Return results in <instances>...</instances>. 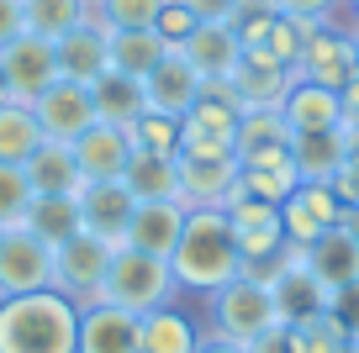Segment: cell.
Here are the masks:
<instances>
[{"instance_id": "1", "label": "cell", "mask_w": 359, "mask_h": 353, "mask_svg": "<svg viewBox=\"0 0 359 353\" xmlns=\"http://www.w3.org/2000/svg\"><path fill=\"white\" fill-rule=\"evenodd\" d=\"M243 254H238L233 221L222 206H185V227H180V243L169 254V275L180 290H196V296H212L227 279L243 275Z\"/></svg>"}, {"instance_id": "2", "label": "cell", "mask_w": 359, "mask_h": 353, "mask_svg": "<svg viewBox=\"0 0 359 353\" xmlns=\"http://www.w3.org/2000/svg\"><path fill=\"white\" fill-rule=\"evenodd\" d=\"M79 306L58 290L0 300V353H74Z\"/></svg>"}, {"instance_id": "3", "label": "cell", "mask_w": 359, "mask_h": 353, "mask_svg": "<svg viewBox=\"0 0 359 353\" xmlns=\"http://www.w3.org/2000/svg\"><path fill=\"white\" fill-rule=\"evenodd\" d=\"M212 327L217 338H233V342H254L259 332L280 327V306H275V290L259 269H243L238 279H227L222 290H212Z\"/></svg>"}, {"instance_id": "4", "label": "cell", "mask_w": 359, "mask_h": 353, "mask_svg": "<svg viewBox=\"0 0 359 353\" xmlns=\"http://www.w3.org/2000/svg\"><path fill=\"white\" fill-rule=\"evenodd\" d=\"M175 290L180 285H175V275H169V258L137 254V248H116L111 269H106V285H101V300H106V306L133 311V317H143V311L169 306Z\"/></svg>"}, {"instance_id": "5", "label": "cell", "mask_w": 359, "mask_h": 353, "mask_svg": "<svg viewBox=\"0 0 359 353\" xmlns=\"http://www.w3.org/2000/svg\"><path fill=\"white\" fill-rule=\"evenodd\" d=\"M243 106L227 85H201L196 106L180 116V153H233Z\"/></svg>"}, {"instance_id": "6", "label": "cell", "mask_w": 359, "mask_h": 353, "mask_svg": "<svg viewBox=\"0 0 359 353\" xmlns=\"http://www.w3.org/2000/svg\"><path fill=\"white\" fill-rule=\"evenodd\" d=\"M227 221H233V237H238V254H243L248 269H259L264 275L269 264H280L285 258V221H280V206H269V200H254L243 195V190H233V200H227Z\"/></svg>"}, {"instance_id": "7", "label": "cell", "mask_w": 359, "mask_h": 353, "mask_svg": "<svg viewBox=\"0 0 359 353\" xmlns=\"http://www.w3.org/2000/svg\"><path fill=\"white\" fill-rule=\"evenodd\" d=\"M111 254H116V243H106V237H95V232H74L69 243L53 248V290H58V296H69L74 306L101 300Z\"/></svg>"}, {"instance_id": "8", "label": "cell", "mask_w": 359, "mask_h": 353, "mask_svg": "<svg viewBox=\"0 0 359 353\" xmlns=\"http://www.w3.org/2000/svg\"><path fill=\"white\" fill-rule=\"evenodd\" d=\"M32 290H53V248L27 227H6L0 232V300L32 296Z\"/></svg>"}, {"instance_id": "9", "label": "cell", "mask_w": 359, "mask_h": 353, "mask_svg": "<svg viewBox=\"0 0 359 353\" xmlns=\"http://www.w3.org/2000/svg\"><path fill=\"white\" fill-rule=\"evenodd\" d=\"M280 221H285V243L291 248H312L317 237H327L333 227H344V200L333 195L327 179H302V185L285 195Z\"/></svg>"}, {"instance_id": "10", "label": "cell", "mask_w": 359, "mask_h": 353, "mask_svg": "<svg viewBox=\"0 0 359 353\" xmlns=\"http://www.w3.org/2000/svg\"><path fill=\"white\" fill-rule=\"evenodd\" d=\"M264 279H269V290H275V306H280V321H285V327L333 306V290H327L323 279L306 269V258L296 254V248H285V258H280V264H269Z\"/></svg>"}, {"instance_id": "11", "label": "cell", "mask_w": 359, "mask_h": 353, "mask_svg": "<svg viewBox=\"0 0 359 353\" xmlns=\"http://www.w3.org/2000/svg\"><path fill=\"white\" fill-rule=\"evenodd\" d=\"M0 69H6V85H11V100L16 106H32L43 90H53L58 79V48L48 43V37H32L22 32L6 53H0Z\"/></svg>"}, {"instance_id": "12", "label": "cell", "mask_w": 359, "mask_h": 353, "mask_svg": "<svg viewBox=\"0 0 359 353\" xmlns=\"http://www.w3.org/2000/svg\"><path fill=\"white\" fill-rule=\"evenodd\" d=\"M296 85V69L280 64V58H269L264 48H243L238 69L227 74V90L238 95L243 111H280L285 90Z\"/></svg>"}, {"instance_id": "13", "label": "cell", "mask_w": 359, "mask_h": 353, "mask_svg": "<svg viewBox=\"0 0 359 353\" xmlns=\"http://www.w3.org/2000/svg\"><path fill=\"white\" fill-rule=\"evenodd\" d=\"M32 116H37L48 143H74L79 132L95 127V95H90V85L58 79L53 90H43V95L32 100Z\"/></svg>"}, {"instance_id": "14", "label": "cell", "mask_w": 359, "mask_h": 353, "mask_svg": "<svg viewBox=\"0 0 359 353\" xmlns=\"http://www.w3.org/2000/svg\"><path fill=\"white\" fill-rule=\"evenodd\" d=\"M359 74V53H354V32H333V27H317L306 37L302 58H296V79H312V85L344 90L348 79Z\"/></svg>"}, {"instance_id": "15", "label": "cell", "mask_w": 359, "mask_h": 353, "mask_svg": "<svg viewBox=\"0 0 359 353\" xmlns=\"http://www.w3.org/2000/svg\"><path fill=\"white\" fill-rule=\"evenodd\" d=\"M175 169L185 206H227L238 190V153H180Z\"/></svg>"}, {"instance_id": "16", "label": "cell", "mask_w": 359, "mask_h": 353, "mask_svg": "<svg viewBox=\"0 0 359 353\" xmlns=\"http://www.w3.org/2000/svg\"><path fill=\"white\" fill-rule=\"evenodd\" d=\"M69 148H74V164H79V174H85V185L122 179L127 164H133V137H127V127H111V122H95Z\"/></svg>"}, {"instance_id": "17", "label": "cell", "mask_w": 359, "mask_h": 353, "mask_svg": "<svg viewBox=\"0 0 359 353\" xmlns=\"http://www.w3.org/2000/svg\"><path fill=\"white\" fill-rule=\"evenodd\" d=\"M137 211V195L122 185V179H101V185H85L79 190V227L106 237V243L122 248V232Z\"/></svg>"}, {"instance_id": "18", "label": "cell", "mask_w": 359, "mask_h": 353, "mask_svg": "<svg viewBox=\"0 0 359 353\" xmlns=\"http://www.w3.org/2000/svg\"><path fill=\"white\" fill-rule=\"evenodd\" d=\"M58 74L74 79V85H95L101 74H111V32H106L95 16L85 27H74L69 37H58Z\"/></svg>"}, {"instance_id": "19", "label": "cell", "mask_w": 359, "mask_h": 353, "mask_svg": "<svg viewBox=\"0 0 359 353\" xmlns=\"http://www.w3.org/2000/svg\"><path fill=\"white\" fill-rule=\"evenodd\" d=\"M74 353H143L137 348V317L106 300L79 306V342Z\"/></svg>"}, {"instance_id": "20", "label": "cell", "mask_w": 359, "mask_h": 353, "mask_svg": "<svg viewBox=\"0 0 359 353\" xmlns=\"http://www.w3.org/2000/svg\"><path fill=\"white\" fill-rule=\"evenodd\" d=\"M180 53L191 58L201 85H227V74H233L238 58H243V43H238V32L222 27V22H196V32L180 43Z\"/></svg>"}, {"instance_id": "21", "label": "cell", "mask_w": 359, "mask_h": 353, "mask_svg": "<svg viewBox=\"0 0 359 353\" xmlns=\"http://www.w3.org/2000/svg\"><path fill=\"white\" fill-rule=\"evenodd\" d=\"M180 227H185V206H180V200H137L133 221H127V232H122V248L169 258L175 243H180Z\"/></svg>"}, {"instance_id": "22", "label": "cell", "mask_w": 359, "mask_h": 353, "mask_svg": "<svg viewBox=\"0 0 359 353\" xmlns=\"http://www.w3.org/2000/svg\"><path fill=\"white\" fill-rule=\"evenodd\" d=\"M196 95H201V74L191 69V58L180 53V48H169V53L158 58V69L143 79L148 111H164V116H185V111L196 106Z\"/></svg>"}, {"instance_id": "23", "label": "cell", "mask_w": 359, "mask_h": 353, "mask_svg": "<svg viewBox=\"0 0 359 353\" xmlns=\"http://www.w3.org/2000/svg\"><path fill=\"white\" fill-rule=\"evenodd\" d=\"M280 116H285V127H291V137L338 132V127H344V100H338V90H327V85L296 79V85L285 90V100H280Z\"/></svg>"}, {"instance_id": "24", "label": "cell", "mask_w": 359, "mask_h": 353, "mask_svg": "<svg viewBox=\"0 0 359 353\" xmlns=\"http://www.w3.org/2000/svg\"><path fill=\"white\" fill-rule=\"evenodd\" d=\"M22 174H27V185H32V195H79V190H85V174H79L69 143H43L22 164Z\"/></svg>"}, {"instance_id": "25", "label": "cell", "mask_w": 359, "mask_h": 353, "mask_svg": "<svg viewBox=\"0 0 359 353\" xmlns=\"http://www.w3.org/2000/svg\"><path fill=\"white\" fill-rule=\"evenodd\" d=\"M196 342H201L196 317H185L175 306H158V311L137 317V348L143 353H196Z\"/></svg>"}, {"instance_id": "26", "label": "cell", "mask_w": 359, "mask_h": 353, "mask_svg": "<svg viewBox=\"0 0 359 353\" xmlns=\"http://www.w3.org/2000/svg\"><path fill=\"white\" fill-rule=\"evenodd\" d=\"M296 254L306 258V269H312L327 290H344L348 279H359V243L344 227H333L327 237H317L312 248H296Z\"/></svg>"}, {"instance_id": "27", "label": "cell", "mask_w": 359, "mask_h": 353, "mask_svg": "<svg viewBox=\"0 0 359 353\" xmlns=\"http://www.w3.org/2000/svg\"><path fill=\"white\" fill-rule=\"evenodd\" d=\"M90 95H95V122H111V127H133L137 116L148 111L143 100V79H127V74H101L95 85H90Z\"/></svg>"}, {"instance_id": "28", "label": "cell", "mask_w": 359, "mask_h": 353, "mask_svg": "<svg viewBox=\"0 0 359 353\" xmlns=\"http://www.w3.org/2000/svg\"><path fill=\"white\" fill-rule=\"evenodd\" d=\"M22 227L32 232V237H43L48 248L69 243L74 232H85V227H79V195H32Z\"/></svg>"}, {"instance_id": "29", "label": "cell", "mask_w": 359, "mask_h": 353, "mask_svg": "<svg viewBox=\"0 0 359 353\" xmlns=\"http://www.w3.org/2000/svg\"><path fill=\"white\" fill-rule=\"evenodd\" d=\"M291 148V127H285L280 111H243V122H238V164L248 158H264V153H285Z\"/></svg>"}, {"instance_id": "30", "label": "cell", "mask_w": 359, "mask_h": 353, "mask_svg": "<svg viewBox=\"0 0 359 353\" xmlns=\"http://www.w3.org/2000/svg\"><path fill=\"white\" fill-rule=\"evenodd\" d=\"M90 0H22V22L32 37H48V43H58V37H69L74 27L90 22Z\"/></svg>"}, {"instance_id": "31", "label": "cell", "mask_w": 359, "mask_h": 353, "mask_svg": "<svg viewBox=\"0 0 359 353\" xmlns=\"http://www.w3.org/2000/svg\"><path fill=\"white\" fill-rule=\"evenodd\" d=\"M291 158H296L302 179H333L348 158V143H344V132H302V137H291Z\"/></svg>"}, {"instance_id": "32", "label": "cell", "mask_w": 359, "mask_h": 353, "mask_svg": "<svg viewBox=\"0 0 359 353\" xmlns=\"http://www.w3.org/2000/svg\"><path fill=\"white\" fill-rule=\"evenodd\" d=\"M122 185L133 190L137 200H180V169H175V158L133 153V164H127ZM180 206H185V200H180Z\"/></svg>"}, {"instance_id": "33", "label": "cell", "mask_w": 359, "mask_h": 353, "mask_svg": "<svg viewBox=\"0 0 359 353\" xmlns=\"http://www.w3.org/2000/svg\"><path fill=\"white\" fill-rule=\"evenodd\" d=\"M43 143L48 137H43V127H37L32 106L6 100V106H0V164H27Z\"/></svg>"}, {"instance_id": "34", "label": "cell", "mask_w": 359, "mask_h": 353, "mask_svg": "<svg viewBox=\"0 0 359 353\" xmlns=\"http://www.w3.org/2000/svg\"><path fill=\"white\" fill-rule=\"evenodd\" d=\"M164 53H169V43L154 27H148V32H111V69L127 74V79H148Z\"/></svg>"}, {"instance_id": "35", "label": "cell", "mask_w": 359, "mask_h": 353, "mask_svg": "<svg viewBox=\"0 0 359 353\" xmlns=\"http://www.w3.org/2000/svg\"><path fill=\"white\" fill-rule=\"evenodd\" d=\"M133 153H158V158H180V116H164V111H143L133 127Z\"/></svg>"}, {"instance_id": "36", "label": "cell", "mask_w": 359, "mask_h": 353, "mask_svg": "<svg viewBox=\"0 0 359 353\" xmlns=\"http://www.w3.org/2000/svg\"><path fill=\"white\" fill-rule=\"evenodd\" d=\"M90 11L106 32H148L164 11V0H95Z\"/></svg>"}, {"instance_id": "37", "label": "cell", "mask_w": 359, "mask_h": 353, "mask_svg": "<svg viewBox=\"0 0 359 353\" xmlns=\"http://www.w3.org/2000/svg\"><path fill=\"white\" fill-rule=\"evenodd\" d=\"M291 332H296V348L302 353H348V327L333 317V311H317V317H306V321H291Z\"/></svg>"}, {"instance_id": "38", "label": "cell", "mask_w": 359, "mask_h": 353, "mask_svg": "<svg viewBox=\"0 0 359 353\" xmlns=\"http://www.w3.org/2000/svg\"><path fill=\"white\" fill-rule=\"evenodd\" d=\"M27 206H32V185L22 164H0V227H22Z\"/></svg>"}, {"instance_id": "39", "label": "cell", "mask_w": 359, "mask_h": 353, "mask_svg": "<svg viewBox=\"0 0 359 353\" xmlns=\"http://www.w3.org/2000/svg\"><path fill=\"white\" fill-rule=\"evenodd\" d=\"M317 27H306V22H291V16H275V27H269V37L259 48H264L269 58H280V64H291L296 69V58H302V48H306V37H312Z\"/></svg>"}, {"instance_id": "40", "label": "cell", "mask_w": 359, "mask_h": 353, "mask_svg": "<svg viewBox=\"0 0 359 353\" xmlns=\"http://www.w3.org/2000/svg\"><path fill=\"white\" fill-rule=\"evenodd\" d=\"M154 32L164 37L169 48H180L185 43V37L196 32V16L185 11V6H180V0H164V11H158V22H154Z\"/></svg>"}, {"instance_id": "41", "label": "cell", "mask_w": 359, "mask_h": 353, "mask_svg": "<svg viewBox=\"0 0 359 353\" xmlns=\"http://www.w3.org/2000/svg\"><path fill=\"white\" fill-rule=\"evenodd\" d=\"M280 16H291V22H306V27H323L327 16L344 6V0H269Z\"/></svg>"}, {"instance_id": "42", "label": "cell", "mask_w": 359, "mask_h": 353, "mask_svg": "<svg viewBox=\"0 0 359 353\" xmlns=\"http://www.w3.org/2000/svg\"><path fill=\"white\" fill-rule=\"evenodd\" d=\"M327 311L348 327V338H359V279H348L344 290H333V306H327Z\"/></svg>"}, {"instance_id": "43", "label": "cell", "mask_w": 359, "mask_h": 353, "mask_svg": "<svg viewBox=\"0 0 359 353\" xmlns=\"http://www.w3.org/2000/svg\"><path fill=\"white\" fill-rule=\"evenodd\" d=\"M180 6H185V11L196 16V22H233L238 16V6H243V0H180Z\"/></svg>"}, {"instance_id": "44", "label": "cell", "mask_w": 359, "mask_h": 353, "mask_svg": "<svg viewBox=\"0 0 359 353\" xmlns=\"http://www.w3.org/2000/svg\"><path fill=\"white\" fill-rule=\"evenodd\" d=\"M248 353H302V348H296V332H291V327L280 321V327L259 332V338L248 342Z\"/></svg>"}, {"instance_id": "45", "label": "cell", "mask_w": 359, "mask_h": 353, "mask_svg": "<svg viewBox=\"0 0 359 353\" xmlns=\"http://www.w3.org/2000/svg\"><path fill=\"white\" fill-rule=\"evenodd\" d=\"M327 185H333V195L344 200V211H354V206H359V164H354V158H344V169H338Z\"/></svg>"}, {"instance_id": "46", "label": "cell", "mask_w": 359, "mask_h": 353, "mask_svg": "<svg viewBox=\"0 0 359 353\" xmlns=\"http://www.w3.org/2000/svg\"><path fill=\"white\" fill-rule=\"evenodd\" d=\"M27 32V22H22V0H0V53L16 43V37Z\"/></svg>"}, {"instance_id": "47", "label": "cell", "mask_w": 359, "mask_h": 353, "mask_svg": "<svg viewBox=\"0 0 359 353\" xmlns=\"http://www.w3.org/2000/svg\"><path fill=\"white\" fill-rule=\"evenodd\" d=\"M196 353H248V342H233V338H217V332H201Z\"/></svg>"}, {"instance_id": "48", "label": "cell", "mask_w": 359, "mask_h": 353, "mask_svg": "<svg viewBox=\"0 0 359 353\" xmlns=\"http://www.w3.org/2000/svg\"><path fill=\"white\" fill-rule=\"evenodd\" d=\"M338 100H344V122H348V127H359V74L348 79L344 90H338Z\"/></svg>"}, {"instance_id": "49", "label": "cell", "mask_w": 359, "mask_h": 353, "mask_svg": "<svg viewBox=\"0 0 359 353\" xmlns=\"http://www.w3.org/2000/svg\"><path fill=\"white\" fill-rule=\"evenodd\" d=\"M344 232H348V237L359 243V206H354V211H344Z\"/></svg>"}, {"instance_id": "50", "label": "cell", "mask_w": 359, "mask_h": 353, "mask_svg": "<svg viewBox=\"0 0 359 353\" xmlns=\"http://www.w3.org/2000/svg\"><path fill=\"white\" fill-rule=\"evenodd\" d=\"M6 100H11V85H6V69H0V106H6Z\"/></svg>"}, {"instance_id": "51", "label": "cell", "mask_w": 359, "mask_h": 353, "mask_svg": "<svg viewBox=\"0 0 359 353\" xmlns=\"http://www.w3.org/2000/svg\"><path fill=\"white\" fill-rule=\"evenodd\" d=\"M348 11H354V22H359V0H348Z\"/></svg>"}, {"instance_id": "52", "label": "cell", "mask_w": 359, "mask_h": 353, "mask_svg": "<svg viewBox=\"0 0 359 353\" xmlns=\"http://www.w3.org/2000/svg\"><path fill=\"white\" fill-rule=\"evenodd\" d=\"M348 353H359V342H348Z\"/></svg>"}, {"instance_id": "53", "label": "cell", "mask_w": 359, "mask_h": 353, "mask_svg": "<svg viewBox=\"0 0 359 353\" xmlns=\"http://www.w3.org/2000/svg\"><path fill=\"white\" fill-rule=\"evenodd\" d=\"M354 53H359V32H354Z\"/></svg>"}, {"instance_id": "54", "label": "cell", "mask_w": 359, "mask_h": 353, "mask_svg": "<svg viewBox=\"0 0 359 353\" xmlns=\"http://www.w3.org/2000/svg\"><path fill=\"white\" fill-rule=\"evenodd\" d=\"M90 6H95V0H90Z\"/></svg>"}, {"instance_id": "55", "label": "cell", "mask_w": 359, "mask_h": 353, "mask_svg": "<svg viewBox=\"0 0 359 353\" xmlns=\"http://www.w3.org/2000/svg\"><path fill=\"white\" fill-rule=\"evenodd\" d=\"M0 232H6V227H0Z\"/></svg>"}, {"instance_id": "56", "label": "cell", "mask_w": 359, "mask_h": 353, "mask_svg": "<svg viewBox=\"0 0 359 353\" xmlns=\"http://www.w3.org/2000/svg\"><path fill=\"white\" fill-rule=\"evenodd\" d=\"M354 342H359V338H354Z\"/></svg>"}]
</instances>
